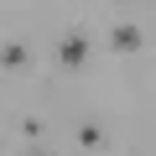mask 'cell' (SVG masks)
<instances>
[{
    "label": "cell",
    "mask_w": 156,
    "mask_h": 156,
    "mask_svg": "<svg viewBox=\"0 0 156 156\" xmlns=\"http://www.w3.org/2000/svg\"><path fill=\"white\" fill-rule=\"evenodd\" d=\"M89 57H94V37H83V31H68V37L57 42V62H62L68 73H83Z\"/></svg>",
    "instance_id": "6da1fadb"
},
{
    "label": "cell",
    "mask_w": 156,
    "mask_h": 156,
    "mask_svg": "<svg viewBox=\"0 0 156 156\" xmlns=\"http://www.w3.org/2000/svg\"><path fill=\"white\" fill-rule=\"evenodd\" d=\"M26 62H31V47L26 42H0V68H11V73H26Z\"/></svg>",
    "instance_id": "7a4b0ae2"
},
{
    "label": "cell",
    "mask_w": 156,
    "mask_h": 156,
    "mask_svg": "<svg viewBox=\"0 0 156 156\" xmlns=\"http://www.w3.org/2000/svg\"><path fill=\"white\" fill-rule=\"evenodd\" d=\"M109 47H115V52H140V47H146V31H140V26H115V31H109Z\"/></svg>",
    "instance_id": "3957f363"
},
{
    "label": "cell",
    "mask_w": 156,
    "mask_h": 156,
    "mask_svg": "<svg viewBox=\"0 0 156 156\" xmlns=\"http://www.w3.org/2000/svg\"><path fill=\"white\" fill-rule=\"evenodd\" d=\"M99 140H104V130H99L94 120H83V125H78V146H83V151H94Z\"/></svg>",
    "instance_id": "277c9868"
},
{
    "label": "cell",
    "mask_w": 156,
    "mask_h": 156,
    "mask_svg": "<svg viewBox=\"0 0 156 156\" xmlns=\"http://www.w3.org/2000/svg\"><path fill=\"white\" fill-rule=\"evenodd\" d=\"M26 156H52V151H42V146H31V151H26Z\"/></svg>",
    "instance_id": "5b68a950"
}]
</instances>
